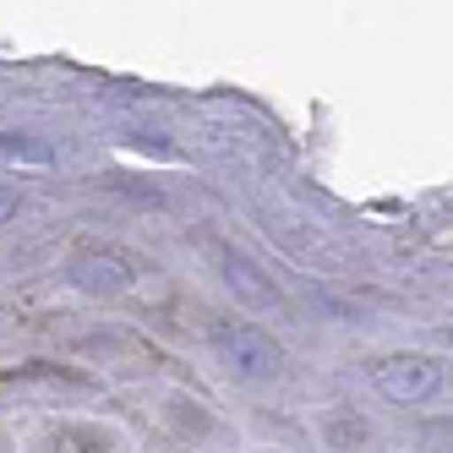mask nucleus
Wrapping results in <instances>:
<instances>
[{"label":"nucleus","instance_id":"1","mask_svg":"<svg viewBox=\"0 0 453 453\" xmlns=\"http://www.w3.org/2000/svg\"><path fill=\"white\" fill-rule=\"evenodd\" d=\"M93 394H99V382L60 361H27L17 372H0V399H17V404H66Z\"/></svg>","mask_w":453,"mask_h":453},{"label":"nucleus","instance_id":"2","mask_svg":"<svg viewBox=\"0 0 453 453\" xmlns=\"http://www.w3.org/2000/svg\"><path fill=\"white\" fill-rule=\"evenodd\" d=\"M208 344H213V355L224 361V372H235V377L263 382V377H279V372H284V349H279V339L263 334L257 322H213Z\"/></svg>","mask_w":453,"mask_h":453},{"label":"nucleus","instance_id":"3","mask_svg":"<svg viewBox=\"0 0 453 453\" xmlns=\"http://www.w3.org/2000/svg\"><path fill=\"white\" fill-rule=\"evenodd\" d=\"M66 279L82 289V296H99V301L126 296V289L137 284L132 263H126L120 251H104V246H77V251H72V263H66Z\"/></svg>","mask_w":453,"mask_h":453},{"label":"nucleus","instance_id":"4","mask_svg":"<svg viewBox=\"0 0 453 453\" xmlns=\"http://www.w3.org/2000/svg\"><path fill=\"white\" fill-rule=\"evenodd\" d=\"M377 388L394 404H426L442 388V361H432V355H388L377 366Z\"/></svg>","mask_w":453,"mask_h":453},{"label":"nucleus","instance_id":"5","mask_svg":"<svg viewBox=\"0 0 453 453\" xmlns=\"http://www.w3.org/2000/svg\"><path fill=\"white\" fill-rule=\"evenodd\" d=\"M213 263H219V279H224V289L241 301V306H251V311H284V296H279V284L251 263L246 251H235V246H213Z\"/></svg>","mask_w":453,"mask_h":453},{"label":"nucleus","instance_id":"6","mask_svg":"<svg viewBox=\"0 0 453 453\" xmlns=\"http://www.w3.org/2000/svg\"><path fill=\"white\" fill-rule=\"evenodd\" d=\"M322 442L339 448V453H361V448L372 442L366 415H355V410H334L328 420H322Z\"/></svg>","mask_w":453,"mask_h":453},{"label":"nucleus","instance_id":"7","mask_svg":"<svg viewBox=\"0 0 453 453\" xmlns=\"http://www.w3.org/2000/svg\"><path fill=\"white\" fill-rule=\"evenodd\" d=\"M0 158L17 165V170H50L55 165L50 142H39V137H0Z\"/></svg>","mask_w":453,"mask_h":453},{"label":"nucleus","instance_id":"8","mask_svg":"<svg viewBox=\"0 0 453 453\" xmlns=\"http://www.w3.org/2000/svg\"><path fill=\"white\" fill-rule=\"evenodd\" d=\"M420 453H453V415L420 426Z\"/></svg>","mask_w":453,"mask_h":453},{"label":"nucleus","instance_id":"9","mask_svg":"<svg viewBox=\"0 0 453 453\" xmlns=\"http://www.w3.org/2000/svg\"><path fill=\"white\" fill-rule=\"evenodd\" d=\"M17 208H22V203H17V191H12V186H0V230H6V224L17 219Z\"/></svg>","mask_w":453,"mask_h":453}]
</instances>
